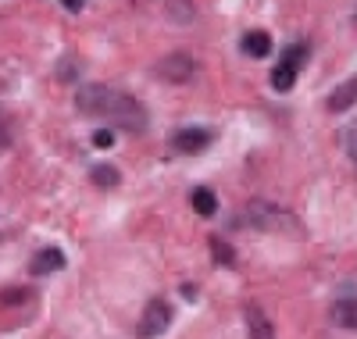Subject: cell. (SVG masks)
Here are the masks:
<instances>
[{
  "label": "cell",
  "instance_id": "cell-15",
  "mask_svg": "<svg viewBox=\"0 0 357 339\" xmlns=\"http://www.w3.org/2000/svg\"><path fill=\"white\" fill-rule=\"evenodd\" d=\"M93 146H100V150H104V146H114V133H111V129H97V133H93Z\"/></svg>",
  "mask_w": 357,
  "mask_h": 339
},
{
  "label": "cell",
  "instance_id": "cell-10",
  "mask_svg": "<svg viewBox=\"0 0 357 339\" xmlns=\"http://www.w3.org/2000/svg\"><path fill=\"white\" fill-rule=\"evenodd\" d=\"M65 268V254L57 250V246H47L33 257V275H47V271H61Z\"/></svg>",
  "mask_w": 357,
  "mask_h": 339
},
{
  "label": "cell",
  "instance_id": "cell-7",
  "mask_svg": "<svg viewBox=\"0 0 357 339\" xmlns=\"http://www.w3.org/2000/svg\"><path fill=\"white\" fill-rule=\"evenodd\" d=\"M357 104V75H350L347 82H340L336 89H333V93H329V100H325V107H329V111H350Z\"/></svg>",
  "mask_w": 357,
  "mask_h": 339
},
{
  "label": "cell",
  "instance_id": "cell-12",
  "mask_svg": "<svg viewBox=\"0 0 357 339\" xmlns=\"http://www.w3.org/2000/svg\"><path fill=\"white\" fill-rule=\"evenodd\" d=\"M190 204H193V211H197V214H204V218H211V214L218 211V200H215V193H211V190H204V186L190 193Z\"/></svg>",
  "mask_w": 357,
  "mask_h": 339
},
{
  "label": "cell",
  "instance_id": "cell-16",
  "mask_svg": "<svg viewBox=\"0 0 357 339\" xmlns=\"http://www.w3.org/2000/svg\"><path fill=\"white\" fill-rule=\"evenodd\" d=\"M211 246H215V250H218V254H215L218 261H225V264H232V254H229V246H222L218 239H211Z\"/></svg>",
  "mask_w": 357,
  "mask_h": 339
},
{
  "label": "cell",
  "instance_id": "cell-14",
  "mask_svg": "<svg viewBox=\"0 0 357 339\" xmlns=\"http://www.w3.org/2000/svg\"><path fill=\"white\" fill-rule=\"evenodd\" d=\"M343 150H347V158L357 165V121L343 129Z\"/></svg>",
  "mask_w": 357,
  "mask_h": 339
},
{
  "label": "cell",
  "instance_id": "cell-2",
  "mask_svg": "<svg viewBox=\"0 0 357 339\" xmlns=\"http://www.w3.org/2000/svg\"><path fill=\"white\" fill-rule=\"evenodd\" d=\"M236 225L240 229H286V232H296L293 225H296V218L289 211H279V207H272V204H250V207H243L240 214H236Z\"/></svg>",
  "mask_w": 357,
  "mask_h": 339
},
{
  "label": "cell",
  "instance_id": "cell-17",
  "mask_svg": "<svg viewBox=\"0 0 357 339\" xmlns=\"http://www.w3.org/2000/svg\"><path fill=\"white\" fill-rule=\"evenodd\" d=\"M61 8H65V11H72V15H79V11L86 8V0H61Z\"/></svg>",
  "mask_w": 357,
  "mask_h": 339
},
{
  "label": "cell",
  "instance_id": "cell-9",
  "mask_svg": "<svg viewBox=\"0 0 357 339\" xmlns=\"http://www.w3.org/2000/svg\"><path fill=\"white\" fill-rule=\"evenodd\" d=\"M247 339H275V329L261 307H247Z\"/></svg>",
  "mask_w": 357,
  "mask_h": 339
},
{
  "label": "cell",
  "instance_id": "cell-8",
  "mask_svg": "<svg viewBox=\"0 0 357 339\" xmlns=\"http://www.w3.org/2000/svg\"><path fill=\"white\" fill-rule=\"evenodd\" d=\"M329 318H333V325L357 332V296H343V300H336V303H333V311H329Z\"/></svg>",
  "mask_w": 357,
  "mask_h": 339
},
{
  "label": "cell",
  "instance_id": "cell-3",
  "mask_svg": "<svg viewBox=\"0 0 357 339\" xmlns=\"http://www.w3.org/2000/svg\"><path fill=\"white\" fill-rule=\"evenodd\" d=\"M304 61H307V47H304V43L286 47L282 57H279V65H275V72H272V89H279V93H289L293 82H296V75H301Z\"/></svg>",
  "mask_w": 357,
  "mask_h": 339
},
{
  "label": "cell",
  "instance_id": "cell-6",
  "mask_svg": "<svg viewBox=\"0 0 357 339\" xmlns=\"http://www.w3.org/2000/svg\"><path fill=\"white\" fill-rule=\"evenodd\" d=\"M211 143H215L211 129H178V133L172 136V146H175L178 153H204Z\"/></svg>",
  "mask_w": 357,
  "mask_h": 339
},
{
  "label": "cell",
  "instance_id": "cell-1",
  "mask_svg": "<svg viewBox=\"0 0 357 339\" xmlns=\"http://www.w3.org/2000/svg\"><path fill=\"white\" fill-rule=\"evenodd\" d=\"M75 107H79V114L104 118L107 126L126 129V133H143L146 121H151V118H146V107H143L136 97H129L126 89L104 86V82H86V86H79Z\"/></svg>",
  "mask_w": 357,
  "mask_h": 339
},
{
  "label": "cell",
  "instance_id": "cell-11",
  "mask_svg": "<svg viewBox=\"0 0 357 339\" xmlns=\"http://www.w3.org/2000/svg\"><path fill=\"white\" fill-rule=\"evenodd\" d=\"M240 47H243L247 57H257V61H261V57L272 54V36H268V33H247Z\"/></svg>",
  "mask_w": 357,
  "mask_h": 339
},
{
  "label": "cell",
  "instance_id": "cell-13",
  "mask_svg": "<svg viewBox=\"0 0 357 339\" xmlns=\"http://www.w3.org/2000/svg\"><path fill=\"white\" fill-rule=\"evenodd\" d=\"M89 175H93L97 186H118V179H122L114 165H93V172H89Z\"/></svg>",
  "mask_w": 357,
  "mask_h": 339
},
{
  "label": "cell",
  "instance_id": "cell-5",
  "mask_svg": "<svg viewBox=\"0 0 357 339\" xmlns=\"http://www.w3.org/2000/svg\"><path fill=\"white\" fill-rule=\"evenodd\" d=\"M165 82H175V86H186V82H193V75L200 72V65L190 57V54H168L161 65L154 68Z\"/></svg>",
  "mask_w": 357,
  "mask_h": 339
},
{
  "label": "cell",
  "instance_id": "cell-4",
  "mask_svg": "<svg viewBox=\"0 0 357 339\" xmlns=\"http://www.w3.org/2000/svg\"><path fill=\"white\" fill-rule=\"evenodd\" d=\"M168 325H172V307L165 300H151L143 318H139V325H136V336L139 339H158V336H165Z\"/></svg>",
  "mask_w": 357,
  "mask_h": 339
}]
</instances>
